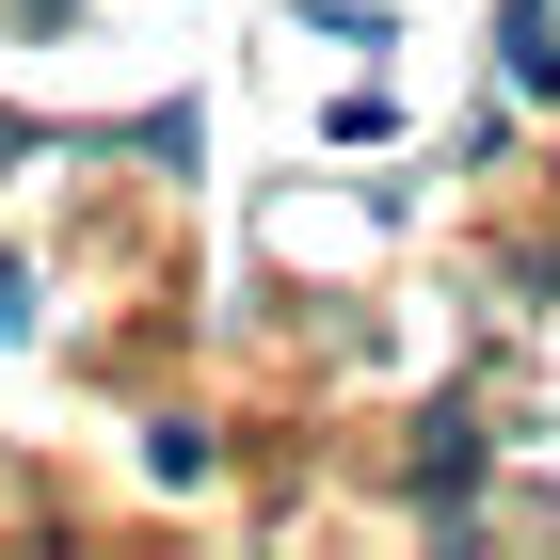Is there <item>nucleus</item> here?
<instances>
[{"instance_id":"f257e3e1","label":"nucleus","mask_w":560,"mask_h":560,"mask_svg":"<svg viewBox=\"0 0 560 560\" xmlns=\"http://www.w3.org/2000/svg\"><path fill=\"white\" fill-rule=\"evenodd\" d=\"M16 144H33V129H16V113H0V161H16Z\"/></svg>"}]
</instances>
